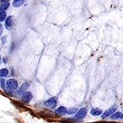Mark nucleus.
I'll use <instances>...</instances> for the list:
<instances>
[{
    "mask_svg": "<svg viewBox=\"0 0 123 123\" xmlns=\"http://www.w3.org/2000/svg\"><path fill=\"white\" fill-rule=\"evenodd\" d=\"M12 25H13V18L12 16H9L5 20V26L7 30H11Z\"/></svg>",
    "mask_w": 123,
    "mask_h": 123,
    "instance_id": "obj_6",
    "label": "nucleus"
},
{
    "mask_svg": "<svg viewBox=\"0 0 123 123\" xmlns=\"http://www.w3.org/2000/svg\"><path fill=\"white\" fill-rule=\"evenodd\" d=\"M9 74V71L8 69L7 68H3V69H0V78L1 77H6Z\"/></svg>",
    "mask_w": 123,
    "mask_h": 123,
    "instance_id": "obj_12",
    "label": "nucleus"
},
{
    "mask_svg": "<svg viewBox=\"0 0 123 123\" xmlns=\"http://www.w3.org/2000/svg\"><path fill=\"white\" fill-rule=\"evenodd\" d=\"M24 3H25V0H14L12 6L14 7H20L24 4Z\"/></svg>",
    "mask_w": 123,
    "mask_h": 123,
    "instance_id": "obj_11",
    "label": "nucleus"
},
{
    "mask_svg": "<svg viewBox=\"0 0 123 123\" xmlns=\"http://www.w3.org/2000/svg\"><path fill=\"white\" fill-rule=\"evenodd\" d=\"M103 113V111L98 108H93L90 110V114L92 116H99Z\"/></svg>",
    "mask_w": 123,
    "mask_h": 123,
    "instance_id": "obj_9",
    "label": "nucleus"
},
{
    "mask_svg": "<svg viewBox=\"0 0 123 123\" xmlns=\"http://www.w3.org/2000/svg\"><path fill=\"white\" fill-rule=\"evenodd\" d=\"M7 18V13L5 11H0V22L4 21Z\"/></svg>",
    "mask_w": 123,
    "mask_h": 123,
    "instance_id": "obj_14",
    "label": "nucleus"
},
{
    "mask_svg": "<svg viewBox=\"0 0 123 123\" xmlns=\"http://www.w3.org/2000/svg\"><path fill=\"white\" fill-rule=\"evenodd\" d=\"M55 113L60 115V116H64V115H66V113H67V109L65 107L61 106L55 110Z\"/></svg>",
    "mask_w": 123,
    "mask_h": 123,
    "instance_id": "obj_7",
    "label": "nucleus"
},
{
    "mask_svg": "<svg viewBox=\"0 0 123 123\" xmlns=\"http://www.w3.org/2000/svg\"><path fill=\"white\" fill-rule=\"evenodd\" d=\"M57 98L55 97H52V98H49V99H47L43 103V105H44L46 108H49V109H53L56 108L57 106Z\"/></svg>",
    "mask_w": 123,
    "mask_h": 123,
    "instance_id": "obj_2",
    "label": "nucleus"
},
{
    "mask_svg": "<svg viewBox=\"0 0 123 123\" xmlns=\"http://www.w3.org/2000/svg\"><path fill=\"white\" fill-rule=\"evenodd\" d=\"M111 119H113V120H117V119H123V113L121 112H115L110 116Z\"/></svg>",
    "mask_w": 123,
    "mask_h": 123,
    "instance_id": "obj_8",
    "label": "nucleus"
},
{
    "mask_svg": "<svg viewBox=\"0 0 123 123\" xmlns=\"http://www.w3.org/2000/svg\"><path fill=\"white\" fill-rule=\"evenodd\" d=\"M28 87H29V83L28 82H24L22 84V85L21 86V88L17 90V93H18V94H22L23 92L26 91V90L28 89Z\"/></svg>",
    "mask_w": 123,
    "mask_h": 123,
    "instance_id": "obj_10",
    "label": "nucleus"
},
{
    "mask_svg": "<svg viewBox=\"0 0 123 123\" xmlns=\"http://www.w3.org/2000/svg\"><path fill=\"white\" fill-rule=\"evenodd\" d=\"M33 95L32 93L30 92V91H25L21 94V100L23 101L24 103H29L30 101L32 99Z\"/></svg>",
    "mask_w": 123,
    "mask_h": 123,
    "instance_id": "obj_3",
    "label": "nucleus"
},
{
    "mask_svg": "<svg viewBox=\"0 0 123 123\" xmlns=\"http://www.w3.org/2000/svg\"><path fill=\"white\" fill-rule=\"evenodd\" d=\"M86 114H87V109L85 108H82L76 113L75 118L78 119V120H81V119H83L85 116H86Z\"/></svg>",
    "mask_w": 123,
    "mask_h": 123,
    "instance_id": "obj_4",
    "label": "nucleus"
},
{
    "mask_svg": "<svg viewBox=\"0 0 123 123\" xmlns=\"http://www.w3.org/2000/svg\"><path fill=\"white\" fill-rule=\"evenodd\" d=\"M77 111V108H71L67 110V113L68 114H74Z\"/></svg>",
    "mask_w": 123,
    "mask_h": 123,
    "instance_id": "obj_15",
    "label": "nucleus"
},
{
    "mask_svg": "<svg viewBox=\"0 0 123 123\" xmlns=\"http://www.w3.org/2000/svg\"><path fill=\"white\" fill-rule=\"evenodd\" d=\"M116 110H117V107L116 106H113V107H112V108H110L109 109H108L107 111H105L104 113H103L102 118H105V117H110L111 115L113 113V112H116Z\"/></svg>",
    "mask_w": 123,
    "mask_h": 123,
    "instance_id": "obj_5",
    "label": "nucleus"
},
{
    "mask_svg": "<svg viewBox=\"0 0 123 123\" xmlns=\"http://www.w3.org/2000/svg\"><path fill=\"white\" fill-rule=\"evenodd\" d=\"M9 7V3L7 1L3 2L0 5V11H5Z\"/></svg>",
    "mask_w": 123,
    "mask_h": 123,
    "instance_id": "obj_13",
    "label": "nucleus"
},
{
    "mask_svg": "<svg viewBox=\"0 0 123 123\" xmlns=\"http://www.w3.org/2000/svg\"><path fill=\"white\" fill-rule=\"evenodd\" d=\"M1 60H2V58H1V55H0V62H1Z\"/></svg>",
    "mask_w": 123,
    "mask_h": 123,
    "instance_id": "obj_19",
    "label": "nucleus"
},
{
    "mask_svg": "<svg viewBox=\"0 0 123 123\" xmlns=\"http://www.w3.org/2000/svg\"><path fill=\"white\" fill-rule=\"evenodd\" d=\"M122 111H123V108H122Z\"/></svg>",
    "mask_w": 123,
    "mask_h": 123,
    "instance_id": "obj_20",
    "label": "nucleus"
},
{
    "mask_svg": "<svg viewBox=\"0 0 123 123\" xmlns=\"http://www.w3.org/2000/svg\"><path fill=\"white\" fill-rule=\"evenodd\" d=\"M0 39H1L3 43H5L6 41H7V36H6V35H4V36H3V37H0Z\"/></svg>",
    "mask_w": 123,
    "mask_h": 123,
    "instance_id": "obj_16",
    "label": "nucleus"
},
{
    "mask_svg": "<svg viewBox=\"0 0 123 123\" xmlns=\"http://www.w3.org/2000/svg\"><path fill=\"white\" fill-rule=\"evenodd\" d=\"M1 2H5V1H7V0H0Z\"/></svg>",
    "mask_w": 123,
    "mask_h": 123,
    "instance_id": "obj_18",
    "label": "nucleus"
},
{
    "mask_svg": "<svg viewBox=\"0 0 123 123\" xmlns=\"http://www.w3.org/2000/svg\"><path fill=\"white\" fill-rule=\"evenodd\" d=\"M3 25L0 23V37H1V35H2V33H3Z\"/></svg>",
    "mask_w": 123,
    "mask_h": 123,
    "instance_id": "obj_17",
    "label": "nucleus"
},
{
    "mask_svg": "<svg viewBox=\"0 0 123 123\" xmlns=\"http://www.w3.org/2000/svg\"><path fill=\"white\" fill-rule=\"evenodd\" d=\"M5 85L6 88L9 90H16L17 88H18V82H17V80L12 78L7 80V81H5Z\"/></svg>",
    "mask_w": 123,
    "mask_h": 123,
    "instance_id": "obj_1",
    "label": "nucleus"
}]
</instances>
